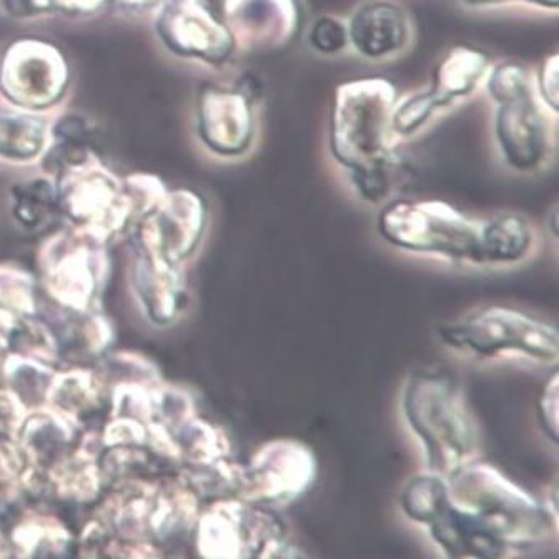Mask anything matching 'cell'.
Instances as JSON below:
<instances>
[{
	"mask_svg": "<svg viewBox=\"0 0 559 559\" xmlns=\"http://www.w3.org/2000/svg\"><path fill=\"white\" fill-rule=\"evenodd\" d=\"M396 91L386 79H358L340 85L330 120V151L349 175L364 202H390L399 158L393 147Z\"/></svg>",
	"mask_w": 559,
	"mask_h": 559,
	"instance_id": "obj_1",
	"label": "cell"
},
{
	"mask_svg": "<svg viewBox=\"0 0 559 559\" xmlns=\"http://www.w3.org/2000/svg\"><path fill=\"white\" fill-rule=\"evenodd\" d=\"M402 415L427 469L448 476L479 459L478 424L465 390L448 371H413L403 386Z\"/></svg>",
	"mask_w": 559,
	"mask_h": 559,
	"instance_id": "obj_2",
	"label": "cell"
},
{
	"mask_svg": "<svg viewBox=\"0 0 559 559\" xmlns=\"http://www.w3.org/2000/svg\"><path fill=\"white\" fill-rule=\"evenodd\" d=\"M447 479L451 500L485 521L513 555L545 545L558 532L556 507L539 500L495 465L478 459Z\"/></svg>",
	"mask_w": 559,
	"mask_h": 559,
	"instance_id": "obj_3",
	"label": "cell"
},
{
	"mask_svg": "<svg viewBox=\"0 0 559 559\" xmlns=\"http://www.w3.org/2000/svg\"><path fill=\"white\" fill-rule=\"evenodd\" d=\"M386 243L402 252L463 266H483V218L443 200H392L377 221Z\"/></svg>",
	"mask_w": 559,
	"mask_h": 559,
	"instance_id": "obj_4",
	"label": "cell"
},
{
	"mask_svg": "<svg viewBox=\"0 0 559 559\" xmlns=\"http://www.w3.org/2000/svg\"><path fill=\"white\" fill-rule=\"evenodd\" d=\"M438 338L454 354L479 361L521 360L556 364L559 335L556 326L513 307L479 308L443 323Z\"/></svg>",
	"mask_w": 559,
	"mask_h": 559,
	"instance_id": "obj_5",
	"label": "cell"
},
{
	"mask_svg": "<svg viewBox=\"0 0 559 559\" xmlns=\"http://www.w3.org/2000/svg\"><path fill=\"white\" fill-rule=\"evenodd\" d=\"M197 555L206 559L292 558L287 524L272 508L238 497L203 504L192 532Z\"/></svg>",
	"mask_w": 559,
	"mask_h": 559,
	"instance_id": "obj_6",
	"label": "cell"
},
{
	"mask_svg": "<svg viewBox=\"0 0 559 559\" xmlns=\"http://www.w3.org/2000/svg\"><path fill=\"white\" fill-rule=\"evenodd\" d=\"M107 247L109 241L72 225L50 235L37 255V282L50 304L98 310L110 272Z\"/></svg>",
	"mask_w": 559,
	"mask_h": 559,
	"instance_id": "obj_7",
	"label": "cell"
},
{
	"mask_svg": "<svg viewBox=\"0 0 559 559\" xmlns=\"http://www.w3.org/2000/svg\"><path fill=\"white\" fill-rule=\"evenodd\" d=\"M319 476L314 451L295 438H275L263 443L240 466L237 495L260 507H288L304 498Z\"/></svg>",
	"mask_w": 559,
	"mask_h": 559,
	"instance_id": "obj_8",
	"label": "cell"
},
{
	"mask_svg": "<svg viewBox=\"0 0 559 559\" xmlns=\"http://www.w3.org/2000/svg\"><path fill=\"white\" fill-rule=\"evenodd\" d=\"M60 210L70 225L110 241L135 224L127 190L109 171L72 165L59 186Z\"/></svg>",
	"mask_w": 559,
	"mask_h": 559,
	"instance_id": "obj_9",
	"label": "cell"
},
{
	"mask_svg": "<svg viewBox=\"0 0 559 559\" xmlns=\"http://www.w3.org/2000/svg\"><path fill=\"white\" fill-rule=\"evenodd\" d=\"M206 206L197 193L175 190L135 224V247L174 265L186 266L202 247Z\"/></svg>",
	"mask_w": 559,
	"mask_h": 559,
	"instance_id": "obj_10",
	"label": "cell"
},
{
	"mask_svg": "<svg viewBox=\"0 0 559 559\" xmlns=\"http://www.w3.org/2000/svg\"><path fill=\"white\" fill-rule=\"evenodd\" d=\"M489 60L481 50L459 46L444 53L437 66L433 85L396 104L395 126L405 135L424 129L440 110L469 97L488 75Z\"/></svg>",
	"mask_w": 559,
	"mask_h": 559,
	"instance_id": "obj_11",
	"label": "cell"
},
{
	"mask_svg": "<svg viewBox=\"0 0 559 559\" xmlns=\"http://www.w3.org/2000/svg\"><path fill=\"white\" fill-rule=\"evenodd\" d=\"M158 27L174 52L214 66L227 62L237 47L230 28L205 0H167Z\"/></svg>",
	"mask_w": 559,
	"mask_h": 559,
	"instance_id": "obj_12",
	"label": "cell"
},
{
	"mask_svg": "<svg viewBox=\"0 0 559 559\" xmlns=\"http://www.w3.org/2000/svg\"><path fill=\"white\" fill-rule=\"evenodd\" d=\"M129 285L136 308L155 329L174 326L189 310L186 266L174 265L133 247Z\"/></svg>",
	"mask_w": 559,
	"mask_h": 559,
	"instance_id": "obj_13",
	"label": "cell"
},
{
	"mask_svg": "<svg viewBox=\"0 0 559 559\" xmlns=\"http://www.w3.org/2000/svg\"><path fill=\"white\" fill-rule=\"evenodd\" d=\"M225 24L253 52H273L294 43L301 28L298 0H225Z\"/></svg>",
	"mask_w": 559,
	"mask_h": 559,
	"instance_id": "obj_14",
	"label": "cell"
},
{
	"mask_svg": "<svg viewBox=\"0 0 559 559\" xmlns=\"http://www.w3.org/2000/svg\"><path fill=\"white\" fill-rule=\"evenodd\" d=\"M498 147L513 170L532 174L549 157V127L533 91L498 104Z\"/></svg>",
	"mask_w": 559,
	"mask_h": 559,
	"instance_id": "obj_15",
	"label": "cell"
},
{
	"mask_svg": "<svg viewBox=\"0 0 559 559\" xmlns=\"http://www.w3.org/2000/svg\"><path fill=\"white\" fill-rule=\"evenodd\" d=\"M200 136L222 157H240L255 139L252 100L241 91L209 88L199 105Z\"/></svg>",
	"mask_w": 559,
	"mask_h": 559,
	"instance_id": "obj_16",
	"label": "cell"
},
{
	"mask_svg": "<svg viewBox=\"0 0 559 559\" xmlns=\"http://www.w3.org/2000/svg\"><path fill=\"white\" fill-rule=\"evenodd\" d=\"M348 40L365 59L386 60L405 52L413 43L412 15L392 0H370L349 17Z\"/></svg>",
	"mask_w": 559,
	"mask_h": 559,
	"instance_id": "obj_17",
	"label": "cell"
},
{
	"mask_svg": "<svg viewBox=\"0 0 559 559\" xmlns=\"http://www.w3.org/2000/svg\"><path fill=\"white\" fill-rule=\"evenodd\" d=\"M5 91L25 105H46L63 85V66L53 50L22 44L5 60Z\"/></svg>",
	"mask_w": 559,
	"mask_h": 559,
	"instance_id": "obj_18",
	"label": "cell"
},
{
	"mask_svg": "<svg viewBox=\"0 0 559 559\" xmlns=\"http://www.w3.org/2000/svg\"><path fill=\"white\" fill-rule=\"evenodd\" d=\"M44 319L56 335L60 361L85 367L88 361H98L109 354L114 329L100 310L78 311L52 305V311Z\"/></svg>",
	"mask_w": 559,
	"mask_h": 559,
	"instance_id": "obj_19",
	"label": "cell"
},
{
	"mask_svg": "<svg viewBox=\"0 0 559 559\" xmlns=\"http://www.w3.org/2000/svg\"><path fill=\"white\" fill-rule=\"evenodd\" d=\"M47 406L85 427L87 419L109 408V386L95 368L74 365L57 371Z\"/></svg>",
	"mask_w": 559,
	"mask_h": 559,
	"instance_id": "obj_20",
	"label": "cell"
},
{
	"mask_svg": "<svg viewBox=\"0 0 559 559\" xmlns=\"http://www.w3.org/2000/svg\"><path fill=\"white\" fill-rule=\"evenodd\" d=\"M11 556L17 558H57L78 548V539L66 521L47 511H25L8 533Z\"/></svg>",
	"mask_w": 559,
	"mask_h": 559,
	"instance_id": "obj_21",
	"label": "cell"
},
{
	"mask_svg": "<svg viewBox=\"0 0 559 559\" xmlns=\"http://www.w3.org/2000/svg\"><path fill=\"white\" fill-rule=\"evenodd\" d=\"M481 257L485 269L523 263L533 255L536 231L528 218L513 212L483 218Z\"/></svg>",
	"mask_w": 559,
	"mask_h": 559,
	"instance_id": "obj_22",
	"label": "cell"
},
{
	"mask_svg": "<svg viewBox=\"0 0 559 559\" xmlns=\"http://www.w3.org/2000/svg\"><path fill=\"white\" fill-rule=\"evenodd\" d=\"M56 365L44 364L24 355L8 354L0 361V384L5 386L27 412L49 403L50 389L57 374Z\"/></svg>",
	"mask_w": 559,
	"mask_h": 559,
	"instance_id": "obj_23",
	"label": "cell"
},
{
	"mask_svg": "<svg viewBox=\"0 0 559 559\" xmlns=\"http://www.w3.org/2000/svg\"><path fill=\"white\" fill-rule=\"evenodd\" d=\"M60 210L59 187L37 179L19 183L11 192V217L28 234H39L57 221Z\"/></svg>",
	"mask_w": 559,
	"mask_h": 559,
	"instance_id": "obj_24",
	"label": "cell"
},
{
	"mask_svg": "<svg viewBox=\"0 0 559 559\" xmlns=\"http://www.w3.org/2000/svg\"><path fill=\"white\" fill-rule=\"evenodd\" d=\"M39 282L17 265H0V330L8 333L15 323L40 308Z\"/></svg>",
	"mask_w": 559,
	"mask_h": 559,
	"instance_id": "obj_25",
	"label": "cell"
},
{
	"mask_svg": "<svg viewBox=\"0 0 559 559\" xmlns=\"http://www.w3.org/2000/svg\"><path fill=\"white\" fill-rule=\"evenodd\" d=\"M448 479L440 473L425 469L412 476L400 491V510L406 520L418 524L421 528L437 514L448 498Z\"/></svg>",
	"mask_w": 559,
	"mask_h": 559,
	"instance_id": "obj_26",
	"label": "cell"
},
{
	"mask_svg": "<svg viewBox=\"0 0 559 559\" xmlns=\"http://www.w3.org/2000/svg\"><path fill=\"white\" fill-rule=\"evenodd\" d=\"M44 127L28 117L0 116V155L2 157H35L43 151Z\"/></svg>",
	"mask_w": 559,
	"mask_h": 559,
	"instance_id": "obj_27",
	"label": "cell"
},
{
	"mask_svg": "<svg viewBox=\"0 0 559 559\" xmlns=\"http://www.w3.org/2000/svg\"><path fill=\"white\" fill-rule=\"evenodd\" d=\"M485 81L489 95L497 104L513 100V98L533 91L528 72L518 63L504 62L491 67Z\"/></svg>",
	"mask_w": 559,
	"mask_h": 559,
	"instance_id": "obj_28",
	"label": "cell"
},
{
	"mask_svg": "<svg viewBox=\"0 0 559 559\" xmlns=\"http://www.w3.org/2000/svg\"><path fill=\"white\" fill-rule=\"evenodd\" d=\"M308 43L323 56H336L349 46L348 27L332 15L314 19L308 32Z\"/></svg>",
	"mask_w": 559,
	"mask_h": 559,
	"instance_id": "obj_29",
	"label": "cell"
},
{
	"mask_svg": "<svg viewBox=\"0 0 559 559\" xmlns=\"http://www.w3.org/2000/svg\"><path fill=\"white\" fill-rule=\"evenodd\" d=\"M559 383L558 373H552L543 386L542 395L538 399V416L542 427L545 428L546 437L552 443L558 444L559 428Z\"/></svg>",
	"mask_w": 559,
	"mask_h": 559,
	"instance_id": "obj_30",
	"label": "cell"
},
{
	"mask_svg": "<svg viewBox=\"0 0 559 559\" xmlns=\"http://www.w3.org/2000/svg\"><path fill=\"white\" fill-rule=\"evenodd\" d=\"M27 413L22 403L0 384V443L15 441Z\"/></svg>",
	"mask_w": 559,
	"mask_h": 559,
	"instance_id": "obj_31",
	"label": "cell"
},
{
	"mask_svg": "<svg viewBox=\"0 0 559 559\" xmlns=\"http://www.w3.org/2000/svg\"><path fill=\"white\" fill-rule=\"evenodd\" d=\"M558 56L552 53L545 59L542 69L538 72V92L545 104L552 112H558L559 92H558Z\"/></svg>",
	"mask_w": 559,
	"mask_h": 559,
	"instance_id": "obj_32",
	"label": "cell"
},
{
	"mask_svg": "<svg viewBox=\"0 0 559 559\" xmlns=\"http://www.w3.org/2000/svg\"><path fill=\"white\" fill-rule=\"evenodd\" d=\"M102 0H31L32 5L39 8H60L66 11H88V9L97 8Z\"/></svg>",
	"mask_w": 559,
	"mask_h": 559,
	"instance_id": "obj_33",
	"label": "cell"
},
{
	"mask_svg": "<svg viewBox=\"0 0 559 559\" xmlns=\"http://www.w3.org/2000/svg\"><path fill=\"white\" fill-rule=\"evenodd\" d=\"M462 2L469 5V8H488V5L503 4V2H510V0H462ZM523 2H530V4L545 9H558L559 5V0H523Z\"/></svg>",
	"mask_w": 559,
	"mask_h": 559,
	"instance_id": "obj_34",
	"label": "cell"
},
{
	"mask_svg": "<svg viewBox=\"0 0 559 559\" xmlns=\"http://www.w3.org/2000/svg\"><path fill=\"white\" fill-rule=\"evenodd\" d=\"M9 556H11V546H9L8 532L0 521V558H9Z\"/></svg>",
	"mask_w": 559,
	"mask_h": 559,
	"instance_id": "obj_35",
	"label": "cell"
},
{
	"mask_svg": "<svg viewBox=\"0 0 559 559\" xmlns=\"http://www.w3.org/2000/svg\"><path fill=\"white\" fill-rule=\"evenodd\" d=\"M123 2H129V4H151V2H155V0H123Z\"/></svg>",
	"mask_w": 559,
	"mask_h": 559,
	"instance_id": "obj_36",
	"label": "cell"
}]
</instances>
